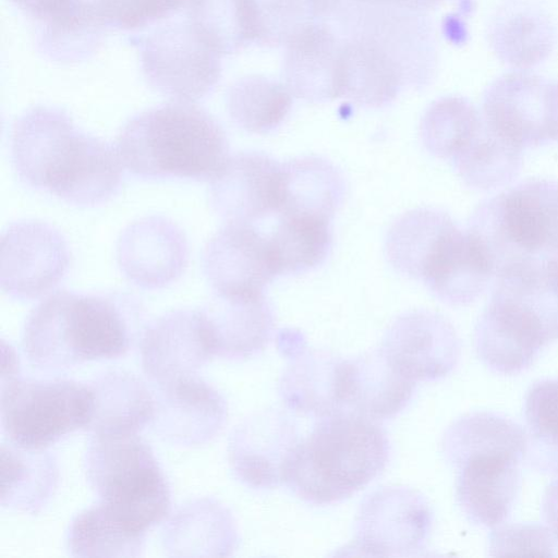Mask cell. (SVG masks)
<instances>
[{"instance_id":"38","label":"cell","mask_w":558,"mask_h":558,"mask_svg":"<svg viewBox=\"0 0 558 558\" xmlns=\"http://www.w3.org/2000/svg\"><path fill=\"white\" fill-rule=\"evenodd\" d=\"M526 457L531 468L558 475V377L534 381L525 393Z\"/></svg>"},{"instance_id":"41","label":"cell","mask_w":558,"mask_h":558,"mask_svg":"<svg viewBox=\"0 0 558 558\" xmlns=\"http://www.w3.org/2000/svg\"><path fill=\"white\" fill-rule=\"evenodd\" d=\"M254 41L276 45L289 41L306 23L302 0H251Z\"/></svg>"},{"instance_id":"25","label":"cell","mask_w":558,"mask_h":558,"mask_svg":"<svg viewBox=\"0 0 558 558\" xmlns=\"http://www.w3.org/2000/svg\"><path fill=\"white\" fill-rule=\"evenodd\" d=\"M494 277L475 238L458 227L447 236L424 278L428 289L450 305H468L478 299Z\"/></svg>"},{"instance_id":"4","label":"cell","mask_w":558,"mask_h":558,"mask_svg":"<svg viewBox=\"0 0 558 558\" xmlns=\"http://www.w3.org/2000/svg\"><path fill=\"white\" fill-rule=\"evenodd\" d=\"M132 310L122 296L59 290L28 315L24 352L34 366L46 372L119 357L131 344Z\"/></svg>"},{"instance_id":"5","label":"cell","mask_w":558,"mask_h":558,"mask_svg":"<svg viewBox=\"0 0 558 558\" xmlns=\"http://www.w3.org/2000/svg\"><path fill=\"white\" fill-rule=\"evenodd\" d=\"M119 157L141 179H213L229 158L221 125L204 109L183 101L132 117L117 141Z\"/></svg>"},{"instance_id":"23","label":"cell","mask_w":558,"mask_h":558,"mask_svg":"<svg viewBox=\"0 0 558 558\" xmlns=\"http://www.w3.org/2000/svg\"><path fill=\"white\" fill-rule=\"evenodd\" d=\"M487 38L502 63L531 70L550 56L557 32L549 14L534 1L504 0L489 19Z\"/></svg>"},{"instance_id":"32","label":"cell","mask_w":558,"mask_h":558,"mask_svg":"<svg viewBox=\"0 0 558 558\" xmlns=\"http://www.w3.org/2000/svg\"><path fill=\"white\" fill-rule=\"evenodd\" d=\"M53 457L43 449L1 446V504L10 509L37 512L58 482Z\"/></svg>"},{"instance_id":"31","label":"cell","mask_w":558,"mask_h":558,"mask_svg":"<svg viewBox=\"0 0 558 558\" xmlns=\"http://www.w3.org/2000/svg\"><path fill=\"white\" fill-rule=\"evenodd\" d=\"M236 533L231 514L211 499L182 506L162 531L165 549L173 556H225L234 547Z\"/></svg>"},{"instance_id":"48","label":"cell","mask_w":558,"mask_h":558,"mask_svg":"<svg viewBox=\"0 0 558 558\" xmlns=\"http://www.w3.org/2000/svg\"><path fill=\"white\" fill-rule=\"evenodd\" d=\"M555 107H556V122H557V137H556V141H558V82H556V87H555Z\"/></svg>"},{"instance_id":"13","label":"cell","mask_w":558,"mask_h":558,"mask_svg":"<svg viewBox=\"0 0 558 558\" xmlns=\"http://www.w3.org/2000/svg\"><path fill=\"white\" fill-rule=\"evenodd\" d=\"M430 527L432 512L422 495L384 487L361 504L354 549L371 556H409L424 547Z\"/></svg>"},{"instance_id":"40","label":"cell","mask_w":558,"mask_h":558,"mask_svg":"<svg viewBox=\"0 0 558 558\" xmlns=\"http://www.w3.org/2000/svg\"><path fill=\"white\" fill-rule=\"evenodd\" d=\"M483 125L481 112L463 97L450 96L435 101L421 123L425 148L440 158L452 159Z\"/></svg>"},{"instance_id":"34","label":"cell","mask_w":558,"mask_h":558,"mask_svg":"<svg viewBox=\"0 0 558 558\" xmlns=\"http://www.w3.org/2000/svg\"><path fill=\"white\" fill-rule=\"evenodd\" d=\"M341 75L342 95L365 107L389 104L400 87L399 70L368 41L344 44Z\"/></svg>"},{"instance_id":"12","label":"cell","mask_w":558,"mask_h":558,"mask_svg":"<svg viewBox=\"0 0 558 558\" xmlns=\"http://www.w3.org/2000/svg\"><path fill=\"white\" fill-rule=\"evenodd\" d=\"M70 260L68 243L54 227L37 220L13 222L1 235V289L12 299H37L63 279Z\"/></svg>"},{"instance_id":"43","label":"cell","mask_w":558,"mask_h":558,"mask_svg":"<svg viewBox=\"0 0 558 558\" xmlns=\"http://www.w3.org/2000/svg\"><path fill=\"white\" fill-rule=\"evenodd\" d=\"M556 538L547 526L539 524H509L493 529L490 550L493 556L537 554L555 555Z\"/></svg>"},{"instance_id":"6","label":"cell","mask_w":558,"mask_h":558,"mask_svg":"<svg viewBox=\"0 0 558 558\" xmlns=\"http://www.w3.org/2000/svg\"><path fill=\"white\" fill-rule=\"evenodd\" d=\"M389 441L378 422L352 412L317 418L301 438L284 484L302 500L331 505L354 495L385 469Z\"/></svg>"},{"instance_id":"37","label":"cell","mask_w":558,"mask_h":558,"mask_svg":"<svg viewBox=\"0 0 558 558\" xmlns=\"http://www.w3.org/2000/svg\"><path fill=\"white\" fill-rule=\"evenodd\" d=\"M329 222L310 216L281 217L270 236L279 274H304L325 262L332 245Z\"/></svg>"},{"instance_id":"47","label":"cell","mask_w":558,"mask_h":558,"mask_svg":"<svg viewBox=\"0 0 558 558\" xmlns=\"http://www.w3.org/2000/svg\"><path fill=\"white\" fill-rule=\"evenodd\" d=\"M546 264L550 268V270L557 276L558 278V251H556L553 255L547 257Z\"/></svg>"},{"instance_id":"39","label":"cell","mask_w":558,"mask_h":558,"mask_svg":"<svg viewBox=\"0 0 558 558\" xmlns=\"http://www.w3.org/2000/svg\"><path fill=\"white\" fill-rule=\"evenodd\" d=\"M291 105L288 88L262 76L243 77L227 93L231 120L251 133H266L277 128L289 113Z\"/></svg>"},{"instance_id":"35","label":"cell","mask_w":558,"mask_h":558,"mask_svg":"<svg viewBox=\"0 0 558 558\" xmlns=\"http://www.w3.org/2000/svg\"><path fill=\"white\" fill-rule=\"evenodd\" d=\"M452 161L466 185L488 191L514 180L521 168L522 149L498 136L483 121L481 130Z\"/></svg>"},{"instance_id":"7","label":"cell","mask_w":558,"mask_h":558,"mask_svg":"<svg viewBox=\"0 0 558 558\" xmlns=\"http://www.w3.org/2000/svg\"><path fill=\"white\" fill-rule=\"evenodd\" d=\"M468 231L494 277L558 251V182L527 179L482 202Z\"/></svg>"},{"instance_id":"33","label":"cell","mask_w":558,"mask_h":558,"mask_svg":"<svg viewBox=\"0 0 558 558\" xmlns=\"http://www.w3.org/2000/svg\"><path fill=\"white\" fill-rule=\"evenodd\" d=\"M145 534L116 517L102 502L80 512L66 534L68 548L75 557H137Z\"/></svg>"},{"instance_id":"44","label":"cell","mask_w":558,"mask_h":558,"mask_svg":"<svg viewBox=\"0 0 558 558\" xmlns=\"http://www.w3.org/2000/svg\"><path fill=\"white\" fill-rule=\"evenodd\" d=\"M542 518L558 541V475L545 488L542 499Z\"/></svg>"},{"instance_id":"10","label":"cell","mask_w":558,"mask_h":558,"mask_svg":"<svg viewBox=\"0 0 558 558\" xmlns=\"http://www.w3.org/2000/svg\"><path fill=\"white\" fill-rule=\"evenodd\" d=\"M147 83L177 101L192 102L209 95L221 75V56L209 48L189 22L162 25L131 38Z\"/></svg>"},{"instance_id":"27","label":"cell","mask_w":558,"mask_h":558,"mask_svg":"<svg viewBox=\"0 0 558 558\" xmlns=\"http://www.w3.org/2000/svg\"><path fill=\"white\" fill-rule=\"evenodd\" d=\"M106 28L95 2L68 0L36 21V46L40 53L56 62H78L98 49Z\"/></svg>"},{"instance_id":"45","label":"cell","mask_w":558,"mask_h":558,"mask_svg":"<svg viewBox=\"0 0 558 558\" xmlns=\"http://www.w3.org/2000/svg\"><path fill=\"white\" fill-rule=\"evenodd\" d=\"M27 16L37 21L54 11L68 0H11Z\"/></svg>"},{"instance_id":"30","label":"cell","mask_w":558,"mask_h":558,"mask_svg":"<svg viewBox=\"0 0 558 558\" xmlns=\"http://www.w3.org/2000/svg\"><path fill=\"white\" fill-rule=\"evenodd\" d=\"M456 227L445 211L410 210L400 216L387 233V259L398 272L424 280L435 255Z\"/></svg>"},{"instance_id":"16","label":"cell","mask_w":558,"mask_h":558,"mask_svg":"<svg viewBox=\"0 0 558 558\" xmlns=\"http://www.w3.org/2000/svg\"><path fill=\"white\" fill-rule=\"evenodd\" d=\"M380 350L405 377L416 383L447 376L458 363L460 341L441 315L413 311L392 323Z\"/></svg>"},{"instance_id":"11","label":"cell","mask_w":558,"mask_h":558,"mask_svg":"<svg viewBox=\"0 0 558 558\" xmlns=\"http://www.w3.org/2000/svg\"><path fill=\"white\" fill-rule=\"evenodd\" d=\"M556 83L530 70H512L493 81L482 100L484 123L520 149L557 137Z\"/></svg>"},{"instance_id":"9","label":"cell","mask_w":558,"mask_h":558,"mask_svg":"<svg viewBox=\"0 0 558 558\" xmlns=\"http://www.w3.org/2000/svg\"><path fill=\"white\" fill-rule=\"evenodd\" d=\"M94 396L90 386L71 379L11 378L1 385V425L9 442L44 449L63 436L88 427Z\"/></svg>"},{"instance_id":"19","label":"cell","mask_w":558,"mask_h":558,"mask_svg":"<svg viewBox=\"0 0 558 558\" xmlns=\"http://www.w3.org/2000/svg\"><path fill=\"white\" fill-rule=\"evenodd\" d=\"M189 259L182 230L162 216L129 225L117 243V262L129 281L143 289H160L175 281Z\"/></svg>"},{"instance_id":"28","label":"cell","mask_w":558,"mask_h":558,"mask_svg":"<svg viewBox=\"0 0 558 558\" xmlns=\"http://www.w3.org/2000/svg\"><path fill=\"white\" fill-rule=\"evenodd\" d=\"M94 405L92 434L137 433L151 423L155 399L147 386L124 371L106 372L90 385Z\"/></svg>"},{"instance_id":"22","label":"cell","mask_w":558,"mask_h":558,"mask_svg":"<svg viewBox=\"0 0 558 558\" xmlns=\"http://www.w3.org/2000/svg\"><path fill=\"white\" fill-rule=\"evenodd\" d=\"M344 43L324 25L306 23L288 41L284 75L288 89L311 102L342 95Z\"/></svg>"},{"instance_id":"1","label":"cell","mask_w":558,"mask_h":558,"mask_svg":"<svg viewBox=\"0 0 558 558\" xmlns=\"http://www.w3.org/2000/svg\"><path fill=\"white\" fill-rule=\"evenodd\" d=\"M10 151L25 185L71 205L106 203L122 183L118 151L57 107L35 106L22 113L10 131Z\"/></svg>"},{"instance_id":"2","label":"cell","mask_w":558,"mask_h":558,"mask_svg":"<svg viewBox=\"0 0 558 558\" xmlns=\"http://www.w3.org/2000/svg\"><path fill=\"white\" fill-rule=\"evenodd\" d=\"M441 452L457 473L456 498L468 520L489 529L504 524L520 490L525 429L500 413L470 412L447 427Z\"/></svg>"},{"instance_id":"36","label":"cell","mask_w":558,"mask_h":558,"mask_svg":"<svg viewBox=\"0 0 558 558\" xmlns=\"http://www.w3.org/2000/svg\"><path fill=\"white\" fill-rule=\"evenodd\" d=\"M185 8L191 27L220 56L254 41L251 0H186Z\"/></svg>"},{"instance_id":"3","label":"cell","mask_w":558,"mask_h":558,"mask_svg":"<svg viewBox=\"0 0 558 558\" xmlns=\"http://www.w3.org/2000/svg\"><path fill=\"white\" fill-rule=\"evenodd\" d=\"M558 340V278L546 260L495 277L490 299L474 329L478 359L490 371L517 375Z\"/></svg>"},{"instance_id":"20","label":"cell","mask_w":558,"mask_h":558,"mask_svg":"<svg viewBox=\"0 0 558 558\" xmlns=\"http://www.w3.org/2000/svg\"><path fill=\"white\" fill-rule=\"evenodd\" d=\"M211 356L199 310L168 312L153 320L141 339L142 366L156 385L196 374Z\"/></svg>"},{"instance_id":"29","label":"cell","mask_w":558,"mask_h":558,"mask_svg":"<svg viewBox=\"0 0 558 558\" xmlns=\"http://www.w3.org/2000/svg\"><path fill=\"white\" fill-rule=\"evenodd\" d=\"M345 194L344 178L330 161L299 157L283 163L282 216H310L330 221Z\"/></svg>"},{"instance_id":"26","label":"cell","mask_w":558,"mask_h":558,"mask_svg":"<svg viewBox=\"0 0 558 558\" xmlns=\"http://www.w3.org/2000/svg\"><path fill=\"white\" fill-rule=\"evenodd\" d=\"M299 354L286 367L279 384L287 407L315 418L344 412L340 396L344 359L324 351Z\"/></svg>"},{"instance_id":"24","label":"cell","mask_w":558,"mask_h":558,"mask_svg":"<svg viewBox=\"0 0 558 558\" xmlns=\"http://www.w3.org/2000/svg\"><path fill=\"white\" fill-rule=\"evenodd\" d=\"M214 356L240 360L262 351L274 331V314L264 295L215 298L199 308Z\"/></svg>"},{"instance_id":"8","label":"cell","mask_w":558,"mask_h":558,"mask_svg":"<svg viewBox=\"0 0 558 558\" xmlns=\"http://www.w3.org/2000/svg\"><path fill=\"white\" fill-rule=\"evenodd\" d=\"M84 469L99 501L132 529L146 534L168 514L166 477L137 433L92 434Z\"/></svg>"},{"instance_id":"17","label":"cell","mask_w":558,"mask_h":558,"mask_svg":"<svg viewBox=\"0 0 558 558\" xmlns=\"http://www.w3.org/2000/svg\"><path fill=\"white\" fill-rule=\"evenodd\" d=\"M283 163L256 151L229 156L211 179L209 199L228 222L250 223L279 211Z\"/></svg>"},{"instance_id":"15","label":"cell","mask_w":558,"mask_h":558,"mask_svg":"<svg viewBox=\"0 0 558 558\" xmlns=\"http://www.w3.org/2000/svg\"><path fill=\"white\" fill-rule=\"evenodd\" d=\"M294 422L278 409L247 416L231 434L228 459L236 478L254 489L284 484L289 463L300 442Z\"/></svg>"},{"instance_id":"42","label":"cell","mask_w":558,"mask_h":558,"mask_svg":"<svg viewBox=\"0 0 558 558\" xmlns=\"http://www.w3.org/2000/svg\"><path fill=\"white\" fill-rule=\"evenodd\" d=\"M99 13L107 25L133 31L169 17L186 0H95Z\"/></svg>"},{"instance_id":"14","label":"cell","mask_w":558,"mask_h":558,"mask_svg":"<svg viewBox=\"0 0 558 558\" xmlns=\"http://www.w3.org/2000/svg\"><path fill=\"white\" fill-rule=\"evenodd\" d=\"M202 264L215 294L223 298L262 296L279 275L270 238L244 222L218 230L204 247Z\"/></svg>"},{"instance_id":"21","label":"cell","mask_w":558,"mask_h":558,"mask_svg":"<svg viewBox=\"0 0 558 558\" xmlns=\"http://www.w3.org/2000/svg\"><path fill=\"white\" fill-rule=\"evenodd\" d=\"M405 377L379 349L344 359L340 395L343 411L375 422L395 417L414 392Z\"/></svg>"},{"instance_id":"18","label":"cell","mask_w":558,"mask_h":558,"mask_svg":"<svg viewBox=\"0 0 558 558\" xmlns=\"http://www.w3.org/2000/svg\"><path fill=\"white\" fill-rule=\"evenodd\" d=\"M151 420L154 432L180 446H198L211 440L227 420L222 396L203 379L185 375L157 385Z\"/></svg>"},{"instance_id":"46","label":"cell","mask_w":558,"mask_h":558,"mask_svg":"<svg viewBox=\"0 0 558 558\" xmlns=\"http://www.w3.org/2000/svg\"><path fill=\"white\" fill-rule=\"evenodd\" d=\"M348 1V0H345ZM362 3L372 4H395L399 7L428 9L437 4L440 0H352Z\"/></svg>"}]
</instances>
